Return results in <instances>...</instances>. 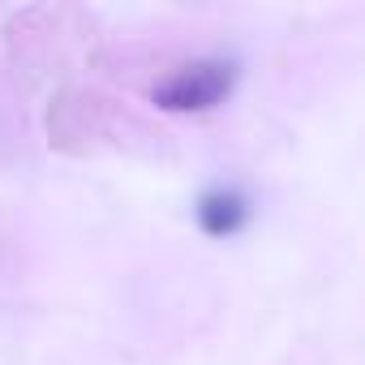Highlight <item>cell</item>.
<instances>
[{"instance_id": "6da1fadb", "label": "cell", "mask_w": 365, "mask_h": 365, "mask_svg": "<svg viewBox=\"0 0 365 365\" xmlns=\"http://www.w3.org/2000/svg\"><path fill=\"white\" fill-rule=\"evenodd\" d=\"M232 78H237L232 61H194V65H180L168 82L155 86V103H163L172 112H202V108H215L232 91Z\"/></svg>"}, {"instance_id": "7a4b0ae2", "label": "cell", "mask_w": 365, "mask_h": 365, "mask_svg": "<svg viewBox=\"0 0 365 365\" xmlns=\"http://www.w3.org/2000/svg\"><path fill=\"white\" fill-rule=\"evenodd\" d=\"M194 220L207 237H237L250 224V198L237 185H211L194 202Z\"/></svg>"}]
</instances>
